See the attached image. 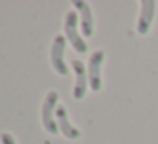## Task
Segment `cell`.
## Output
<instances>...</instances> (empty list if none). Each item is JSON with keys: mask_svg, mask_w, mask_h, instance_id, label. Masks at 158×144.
<instances>
[{"mask_svg": "<svg viewBox=\"0 0 158 144\" xmlns=\"http://www.w3.org/2000/svg\"><path fill=\"white\" fill-rule=\"evenodd\" d=\"M58 92L51 90V92L46 95L44 102H43V110H41V120H43V127L44 130H48L49 134H58V124L55 120V114L58 109Z\"/></svg>", "mask_w": 158, "mask_h": 144, "instance_id": "cell-1", "label": "cell"}, {"mask_svg": "<svg viewBox=\"0 0 158 144\" xmlns=\"http://www.w3.org/2000/svg\"><path fill=\"white\" fill-rule=\"evenodd\" d=\"M77 26H78V17H77V14L73 10H70L68 14H66V17H65V34H66V39L72 42L73 49H75L77 53H85L87 51V42H85V39H83V38H80Z\"/></svg>", "mask_w": 158, "mask_h": 144, "instance_id": "cell-2", "label": "cell"}, {"mask_svg": "<svg viewBox=\"0 0 158 144\" xmlns=\"http://www.w3.org/2000/svg\"><path fill=\"white\" fill-rule=\"evenodd\" d=\"M65 38L63 36H56L55 42H53V48H51V63H53V68L58 75L66 76L68 75V68L65 65Z\"/></svg>", "mask_w": 158, "mask_h": 144, "instance_id": "cell-3", "label": "cell"}, {"mask_svg": "<svg viewBox=\"0 0 158 144\" xmlns=\"http://www.w3.org/2000/svg\"><path fill=\"white\" fill-rule=\"evenodd\" d=\"M104 61V51L99 49V51L92 53L89 61V83L90 88L94 92H99L102 88V78H100V66H102Z\"/></svg>", "mask_w": 158, "mask_h": 144, "instance_id": "cell-4", "label": "cell"}, {"mask_svg": "<svg viewBox=\"0 0 158 144\" xmlns=\"http://www.w3.org/2000/svg\"><path fill=\"white\" fill-rule=\"evenodd\" d=\"M72 65H73V71H75V75H77V83H75V86H73V97H75L77 100H82L87 93V85H90L89 80H87V68L82 61H78V59H75Z\"/></svg>", "mask_w": 158, "mask_h": 144, "instance_id": "cell-5", "label": "cell"}, {"mask_svg": "<svg viewBox=\"0 0 158 144\" xmlns=\"http://www.w3.org/2000/svg\"><path fill=\"white\" fill-rule=\"evenodd\" d=\"M155 9H156V4L151 2V0H143L141 2V12H139V19H138V32L141 36L150 31L151 22H153V17H155Z\"/></svg>", "mask_w": 158, "mask_h": 144, "instance_id": "cell-6", "label": "cell"}, {"mask_svg": "<svg viewBox=\"0 0 158 144\" xmlns=\"http://www.w3.org/2000/svg\"><path fill=\"white\" fill-rule=\"evenodd\" d=\"M56 122H58L60 132H61L65 137H68V139H78V137H80V130L77 129L75 126H72V124H70L66 109L61 105V103H60L58 109H56Z\"/></svg>", "mask_w": 158, "mask_h": 144, "instance_id": "cell-7", "label": "cell"}, {"mask_svg": "<svg viewBox=\"0 0 158 144\" xmlns=\"http://www.w3.org/2000/svg\"><path fill=\"white\" fill-rule=\"evenodd\" d=\"M73 7L78 9L80 15H82V32L83 36L90 38L94 34V19H92V10H90V5L87 2H73Z\"/></svg>", "mask_w": 158, "mask_h": 144, "instance_id": "cell-8", "label": "cell"}, {"mask_svg": "<svg viewBox=\"0 0 158 144\" xmlns=\"http://www.w3.org/2000/svg\"><path fill=\"white\" fill-rule=\"evenodd\" d=\"M0 141H2V144H15V139L12 137V134H7V132L0 136Z\"/></svg>", "mask_w": 158, "mask_h": 144, "instance_id": "cell-9", "label": "cell"}]
</instances>
